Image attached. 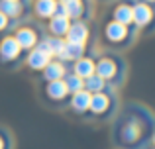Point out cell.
Masks as SVG:
<instances>
[{"label": "cell", "mask_w": 155, "mask_h": 149, "mask_svg": "<svg viewBox=\"0 0 155 149\" xmlns=\"http://www.w3.org/2000/svg\"><path fill=\"white\" fill-rule=\"evenodd\" d=\"M155 131V114L145 104L124 102L112 124V141L120 149H143Z\"/></svg>", "instance_id": "6da1fadb"}, {"label": "cell", "mask_w": 155, "mask_h": 149, "mask_svg": "<svg viewBox=\"0 0 155 149\" xmlns=\"http://www.w3.org/2000/svg\"><path fill=\"white\" fill-rule=\"evenodd\" d=\"M128 61L124 55H120L118 51H104V53L96 55V67L94 73L104 79L112 88H120L128 79Z\"/></svg>", "instance_id": "7a4b0ae2"}, {"label": "cell", "mask_w": 155, "mask_h": 149, "mask_svg": "<svg viewBox=\"0 0 155 149\" xmlns=\"http://www.w3.org/2000/svg\"><path fill=\"white\" fill-rule=\"evenodd\" d=\"M118 108H120L118 90L108 86L104 92H96V94L91 96V104H88V112L84 116V120L94 124H108L118 114Z\"/></svg>", "instance_id": "3957f363"}, {"label": "cell", "mask_w": 155, "mask_h": 149, "mask_svg": "<svg viewBox=\"0 0 155 149\" xmlns=\"http://www.w3.org/2000/svg\"><path fill=\"white\" fill-rule=\"evenodd\" d=\"M100 35H102V43L104 47H108V51H118L120 53L124 49H130L137 41L140 31H137L136 26L128 28V26L114 22V20H104Z\"/></svg>", "instance_id": "277c9868"}, {"label": "cell", "mask_w": 155, "mask_h": 149, "mask_svg": "<svg viewBox=\"0 0 155 149\" xmlns=\"http://www.w3.org/2000/svg\"><path fill=\"white\" fill-rule=\"evenodd\" d=\"M26 51L18 45L12 34H6L0 37V67L6 71H16L26 61Z\"/></svg>", "instance_id": "5b68a950"}, {"label": "cell", "mask_w": 155, "mask_h": 149, "mask_svg": "<svg viewBox=\"0 0 155 149\" xmlns=\"http://www.w3.org/2000/svg\"><path fill=\"white\" fill-rule=\"evenodd\" d=\"M39 96L41 102L51 110H67V102L71 98L67 86L63 80H51V83H41L39 86Z\"/></svg>", "instance_id": "8992f818"}, {"label": "cell", "mask_w": 155, "mask_h": 149, "mask_svg": "<svg viewBox=\"0 0 155 149\" xmlns=\"http://www.w3.org/2000/svg\"><path fill=\"white\" fill-rule=\"evenodd\" d=\"M45 34H47V31L43 30L38 22H30V20L18 24V26L14 28V31H12L14 39L18 41V45L22 47L26 53H28V51H31V49H35Z\"/></svg>", "instance_id": "52a82bcc"}, {"label": "cell", "mask_w": 155, "mask_h": 149, "mask_svg": "<svg viewBox=\"0 0 155 149\" xmlns=\"http://www.w3.org/2000/svg\"><path fill=\"white\" fill-rule=\"evenodd\" d=\"M134 10V26L137 28L140 35H151L155 34V8L145 2L132 4Z\"/></svg>", "instance_id": "ba28073f"}, {"label": "cell", "mask_w": 155, "mask_h": 149, "mask_svg": "<svg viewBox=\"0 0 155 149\" xmlns=\"http://www.w3.org/2000/svg\"><path fill=\"white\" fill-rule=\"evenodd\" d=\"M61 4L71 22H87L92 18V0H65Z\"/></svg>", "instance_id": "9c48e42d"}, {"label": "cell", "mask_w": 155, "mask_h": 149, "mask_svg": "<svg viewBox=\"0 0 155 149\" xmlns=\"http://www.w3.org/2000/svg\"><path fill=\"white\" fill-rule=\"evenodd\" d=\"M30 8L24 2H14V0H0V12L4 16H8L10 20L22 24L28 20V14H30Z\"/></svg>", "instance_id": "30bf717a"}, {"label": "cell", "mask_w": 155, "mask_h": 149, "mask_svg": "<svg viewBox=\"0 0 155 149\" xmlns=\"http://www.w3.org/2000/svg\"><path fill=\"white\" fill-rule=\"evenodd\" d=\"M91 92H87V90H79V92H75V94H71V98H69V102H67V110L71 112L75 118H81V120H84V116H87V112H88V104H91Z\"/></svg>", "instance_id": "8fae6325"}, {"label": "cell", "mask_w": 155, "mask_h": 149, "mask_svg": "<svg viewBox=\"0 0 155 149\" xmlns=\"http://www.w3.org/2000/svg\"><path fill=\"white\" fill-rule=\"evenodd\" d=\"M71 71V65L59 59H51L45 65V69L39 73V80L41 83H51V80H63V76Z\"/></svg>", "instance_id": "7c38bea8"}, {"label": "cell", "mask_w": 155, "mask_h": 149, "mask_svg": "<svg viewBox=\"0 0 155 149\" xmlns=\"http://www.w3.org/2000/svg\"><path fill=\"white\" fill-rule=\"evenodd\" d=\"M110 20L122 24V26H134V10H132V4L126 2V0H120V2L114 4V8L110 10Z\"/></svg>", "instance_id": "4fadbf2b"}, {"label": "cell", "mask_w": 155, "mask_h": 149, "mask_svg": "<svg viewBox=\"0 0 155 149\" xmlns=\"http://www.w3.org/2000/svg\"><path fill=\"white\" fill-rule=\"evenodd\" d=\"M57 8H59V0H31V12L41 22L51 20L57 14Z\"/></svg>", "instance_id": "5bb4252c"}, {"label": "cell", "mask_w": 155, "mask_h": 149, "mask_svg": "<svg viewBox=\"0 0 155 149\" xmlns=\"http://www.w3.org/2000/svg\"><path fill=\"white\" fill-rule=\"evenodd\" d=\"M51 61V57L45 53V51L41 49V47H35V49H31V51H28V55H26V61H24V65L28 67L30 71H34V73H41L43 69H45V65Z\"/></svg>", "instance_id": "9a60e30c"}, {"label": "cell", "mask_w": 155, "mask_h": 149, "mask_svg": "<svg viewBox=\"0 0 155 149\" xmlns=\"http://www.w3.org/2000/svg\"><path fill=\"white\" fill-rule=\"evenodd\" d=\"M88 37H91V30H88L87 22H71V28L65 35V41L88 45Z\"/></svg>", "instance_id": "2e32d148"}, {"label": "cell", "mask_w": 155, "mask_h": 149, "mask_svg": "<svg viewBox=\"0 0 155 149\" xmlns=\"http://www.w3.org/2000/svg\"><path fill=\"white\" fill-rule=\"evenodd\" d=\"M65 43H67L65 37H55V35H47L45 34L38 47H41L51 59H61V55H63V51H65Z\"/></svg>", "instance_id": "e0dca14e"}, {"label": "cell", "mask_w": 155, "mask_h": 149, "mask_svg": "<svg viewBox=\"0 0 155 149\" xmlns=\"http://www.w3.org/2000/svg\"><path fill=\"white\" fill-rule=\"evenodd\" d=\"M94 67H96V57L87 53L84 57H81L79 61L73 63V65H71V71L77 76H81V79H88V76L94 75Z\"/></svg>", "instance_id": "ac0fdd59"}, {"label": "cell", "mask_w": 155, "mask_h": 149, "mask_svg": "<svg viewBox=\"0 0 155 149\" xmlns=\"http://www.w3.org/2000/svg\"><path fill=\"white\" fill-rule=\"evenodd\" d=\"M71 28V20L67 16H53L51 20H47V35H55V37H65Z\"/></svg>", "instance_id": "d6986e66"}, {"label": "cell", "mask_w": 155, "mask_h": 149, "mask_svg": "<svg viewBox=\"0 0 155 149\" xmlns=\"http://www.w3.org/2000/svg\"><path fill=\"white\" fill-rule=\"evenodd\" d=\"M88 53V45H83V43H65V51L61 55L59 61H65L67 65H73L75 61H79L81 57Z\"/></svg>", "instance_id": "ffe728a7"}, {"label": "cell", "mask_w": 155, "mask_h": 149, "mask_svg": "<svg viewBox=\"0 0 155 149\" xmlns=\"http://www.w3.org/2000/svg\"><path fill=\"white\" fill-rule=\"evenodd\" d=\"M110 84L106 83L104 79H100L98 75H92V76H88V79H84V90L87 92H91V94H96V92H104L106 88H108Z\"/></svg>", "instance_id": "44dd1931"}, {"label": "cell", "mask_w": 155, "mask_h": 149, "mask_svg": "<svg viewBox=\"0 0 155 149\" xmlns=\"http://www.w3.org/2000/svg\"><path fill=\"white\" fill-rule=\"evenodd\" d=\"M63 83H65V86H67L69 94H75V92H79V90H84V79L77 76L73 71H69V73L63 76Z\"/></svg>", "instance_id": "7402d4cb"}, {"label": "cell", "mask_w": 155, "mask_h": 149, "mask_svg": "<svg viewBox=\"0 0 155 149\" xmlns=\"http://www.w3.org/2000/svg\"><path fill=\"white\" fill-rule=\"evenodd\" d=\"M14 147V135L6 126H0V149H12Z\"/></svg>", "instance_id": "603a6c76"}, {"label": "cell", "mask_w": 155, "mask_h": 149, "mask_svg": "<svg viewBox=\"0 0 155 149\" xmlns=\"http://www.w3.org/2000/svg\"><path fill=\"white\" fill-rule=\"evenodd\" d=\"M16 26H18V22L10 20L8 16H4L2 12H0V35H6V34H10V31H14Z\"/></svg>", "instance_id": "cb8c5ba5"}, {"label": "cell", "mask_w": 155, "mask_h": 149, "mask_svg": "<svg viewBox=\"0 0 155 149\" xmlns=\"http://www.w3.org/2000/svg\"><path fill=\"white\" fill-rule=\"evenodd\" d=\"M141 2H145V4H149V6L155 8V0H141Z\"/></svg>", "instance_id": "d4e9b609"}, {"label": "cell", "mask_w": 155, "mask_h": 149, "mask_svg": "<svg viewBox=\"0 0 155 149\" xmlns=\"http://www.w3.org/2000/svg\"><path fill=\"white\" fill-rule=\"evenodd\" d=\"M14 2H24V4H28V6H31V0H14Z\"/></svg>", "instance_id": "484cf974"}, {"label": "cell", "mask_w": 155, "mask_h": 149, "mask_svg": "<svg viewBox=\"0 0 155 149\" xmlns=\"http://www.w3.org/2000/svg\"><path fill=\"white\" fill-rule=\"evenodd\" d=\"M149 143H151V145L155 147V131H153V135H151V141H149Z\"/></svg>", "instance_id": "4316f807"}, {"label": "cell", "mask_w": 155, "mask_h": 149, "mask_svg": "<svg viewBox=\"0 0 155 149\" xmlns=\"http://www.w3.org/2000/svg\"><path fill=\"white\" fill-rule=\"evenodd\" d=\"M126 2H130V4H136V2H140V0H126Z\"/></svg>", "instance_id": "83f0119b"}, {"label": "cell", "mask_w": 155, "mask_h": 149, "mask_svg": "<svg viewBox=\"0 0 155 149\" xmlns=\"http://www.w3.org/2000/svg\"><path fill=\"white\" fill-rule=\"evenodd\" d=\"M98 2H114V0H98Z\"/></svg>", "instance_id": "f1b7e54d"}]
</instances>
